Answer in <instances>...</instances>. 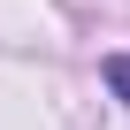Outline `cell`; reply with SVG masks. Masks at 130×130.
Segmentation results:
<instances>
[{
    "instance_id": "cell-1",
    "label": "cell",
    "mask_w": 130,
    "mask_h": 130,
    "mask_svg": "<svg viewBox=\"0 0 130 130\" xmlns=\"http://www.w3.org/2000/svg\"><path fill=\"white\" fill-rule=\"evenodd\" d=\"M107 84H115V100H130V54H107Z\"/></svg>"
}]
</instances>
